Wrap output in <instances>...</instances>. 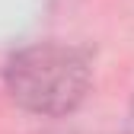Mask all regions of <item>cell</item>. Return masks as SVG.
<instances>
[{
	"label": "cell",
	"mask_w": 134,
	"mask_h": 134,
	"mask_svg": "<svg viewBox=\"0 0 134 134\" xmlns=\"http://www.w3.org/2000/svg\"><path fill=\"white\" fill-rule=\"evenodd\" d=\"M54 134H99V131H54Z\"/></svg>",
	"instance_id": "cell-3"
},
{
	"label": "cell",
	"mask_w": 134,
	"mask_h": 134,
	"mask_svg": "<svg viewBox=\"0 0 134 134\" xmlns=\"http://www.w3.org/2000/svg\"><path fill=\"white\" fill-rule=\"evenodd\" d=\"M128 134H134V102H131V118H128Z\"/></svg>",
	"instance_id": "cell-2"
},
{
	"label": "cell",
	"mask_w": 134,
	"mask_h": 134,
	"mask_svg": "<svg viewBox=\"0 0 134 134\" xmlns=\"http://www.w3.org/2000/svg\"><path fill=\"white\" fill-rule=\"evenodd\" d=\"M3 86L19 109L45 118H61L83 105L93 86L86 51L61 42H35L10 54Z\"/></svg>",
	"instance_id": "cell-1"
}]
</instances>
